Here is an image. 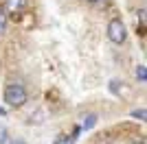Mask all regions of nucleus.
I'll list each match as a JSON object with an SVG mask.
<instances>
[{"mask_svg":"<svg viewBox=\"0 0 147 144\" xmlns=\"http://www.w3.org/2000/svg\"><path fill=\"white\" fill-rule=\"evenodd\" d=\"M136 79H138L141 83H145V81H147V70H145V66H143V63L136 68Z\"/></svg>","mask_w":147,"mask_h":144,"instance_id":"39448f33","label":"nucleus"},{"mask_svg":"<svg viewBox=\"0 0 147 144\" xmlns=\"http://www.w3.org/2000/svg\"><path fill=\"white\" fill-rule=\"evenodd\" d=\"M5 29H7V15H5V11L0 9V35L5 33Z\"/></svg>","mask_w":147,"mask_h":144,"instance_id":"423d86ee","label":"nucleus"},{"mask_svg":"<svg viewBox=\"0 0 147 144\" xmlns=\"http://www.w3.org/2000/svg\"><path fill=\"white\" fill-rule=\"evenodd\" d=\"M7 114V111H5V109H2V107H0V116H5Z\"/></svg>","mask_w":147,"mask_h":144,"instance_id":"1a4fd4ad","label":"nucleus"},{"mask_svg":"<svg viewBox=\"0 0 147 144\" xmlns=\"http://www.w3.org/2000/svg\"><path fill=\"white\" fill-rule=\"evenodd\" d=\"M132 116H134V118H138V120H145V118H147V111H145V109H134V111H132Z\"/></svg>","mask_w":147,"mask_h":144,"instance_id":"0eeeda50","label":"nucleus"},{"mask_svg":"<svg viewBox=\"0 0 147 144\" xmlns=\"http://www.w3.org/2000/svg\"><path fill=\"white\" fill-rule=\"evenodd\" d=\"M108 39L112 44H123L127 39V29L121 22V18H114V20L108 22Z\"/></svg>","mask_w":147,"mask_h":144,"instance_id":"f03ea898","label":"nucleus"},{"mask_svg":"<svg viewBox=\"0 0 147 144\" xmlns=\"http://www.w3.org/2000/svg\"><path fill=\"white\" fill-rule=\"evenodd\" d=\"M94 125H97V116H94V114H90V116L84 118V129H92Z\"/></svg>","mask_w":147,"mask_h":144,"instance_id":"20e7f679","label":"nucleus"},{"mask_svg":"<svg viewBox=\"0 0 147 144\" xmlns=\"http://www.w3.org/2000/svg\"><path fill=\"white\" fill-rule=\"evenodd\" d=\"M88 2H92V5H99V2H103V0H88Z\"/></svg>","mask_w":147,"mask_h":144,"instance_id":"6e6552de","label":"nucleus"},{"mask_svg":"<svg viewBox=\"0 0 147 144\" xmlns=\"http://www.w3.org/2000/svg\"><path fill=\"white\" fill-rule=\"evenodd\" d=\"M18 144H26V142H18Z\"/></svg>","mask_w":147,"mask_h":144,"instance_id":"9b49d317","label":"nucleus"},{"mask_svg":"<svg viewBox=\"0 0 147 144\" xmlns=\"http://www.w3.org/2000/svg\"><path fill=\"white\" fill-rule=\"evenodd\" d=\"M134 144H145V142H134Z\"/></svg>","mask_w":147,"mask_h":144,"instance_id":"9d476101","label":"nucleus"},{"mask_svg":"<svg viewBox=\"0 0 147 144\" xmlns=\"http://www.w3.org/2000/svg\"><path fill=\"white\" fill-rule=\"evenodd\" d=\"M5 103L9 107H22L26 103V90L22 83H9L5 87Z\"/></svg>","mask_w":147,"mask_h":144,"instance_id":"f257e3e1","label":"nucleus"},{"mask_svg":"<svg viewBox=\"0 0 147 144\" xmlns=\"http://www.w3.org/2000/svg\"><path fill=\"white\" fill-rule=\"evenodd\" d=\"M24 5H26V0H7V9L11 13H18Z\"/></svg>","mask_w":147,"mask_h":144,"instance_id":"7ed1b4c3","label":"nucleus"}]
</instances>
